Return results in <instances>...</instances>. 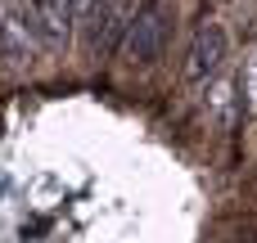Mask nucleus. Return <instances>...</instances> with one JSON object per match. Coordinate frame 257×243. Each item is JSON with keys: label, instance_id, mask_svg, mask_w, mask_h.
<instances>
[{"label": "nucleus", "instance_id": "nucleus-1", "mask_svg": "<svg viewBox=\"0 0 257 243\" xmlns=\"http://www.w3.org/2000/svg\"><path fill=\"white\" fill-rule=\"evenodd\" d=\"M140 5L145 0H95L90 5V45L95 50H113V41L136 23V14H140Z\"/></svg>", "mask_w": 257, "mask_h": 243}, {"label": "nucleus", "instance_id": "nucleus-2", "mask_svg": "<svg viewBox=\"0 0 257 243\" xmlns=\"http://www.w3.org/2000/svg\"><path fill=\"white\" fill-rule=\"evenodd\" d=\"M226 59V27L221 23H199L190 54H185V81H208Z\"/></svg>", "mask_w": 257, "mask_h": 243}, {"label": "nucleus", "instance_id": "nucleus-3", "mask_svg": "<svg viewBox=\"0 0 257 243\" xmlns=\"http://www.w3.org/2000/svg\"><path fill=\"white\" fill-rule=\"evenodd\" d=\"M163 36H167V23L158 9H140L136 23L126 27V59L131 63H154L158 50H163Z\"/></svg>", "mask_w": 257, "mask_h": 243}, {"label": "nucleus", "instance_id": "nucleus-4", "mask_svg": "<svg viewBox=\"0 0 257 243\" xmlns=\"http://www.w3.org/2000/svg\"><path fill=\"white\" fill-rule=\"evenodd\" d=\"M0 54H5V63H9V68L32 63V32H27V23H23L18 5H9V9L0 14Z\"/></svg>", "mask_w": 257, "mask_h": 243}, {"label": "nucleus", "instance_id": "nucleus-5", "mask_svg": "<svg viewBox=\"0 0 257 243\" xmlns=\"http://www.w3.org/2000/svg\"><path fill=\"white\" fill-rule=\"evenodd\" d=\"M72 14H77V0H36V27L50 45H63L68 41V27H72Z\"/></svg>", "mask_w": 257, "mask_h": 243}, {"label": "nucleus", "instance_id": "nucleus-6", "mask_svg": "<svg viewBox=\"0 0 257 243\" xmlns=\"http://www.w3.org/2000/svg\"><path fill=\"white\" fill-rule=\"evenodd\" d=\"M239 104H244V113H253L257 117V45L244 54V72H239Z\"/></svg>", "mask_w": 257, "mask_h": 243}, {"label": "nucleus", "instance_id": "nucleus-7", "mask_svg": "<svg viewBox=\"0 0 257 243\" xmlns=\"http://www.w3.org/2000/svg\"><path fill=\"white\" fill-rule=\"evenodd\" d=\"M90 5H95V0H77V14H90Z\"/></svg>", "mask_w": 257, "mask_h": 243}]
</instances>
